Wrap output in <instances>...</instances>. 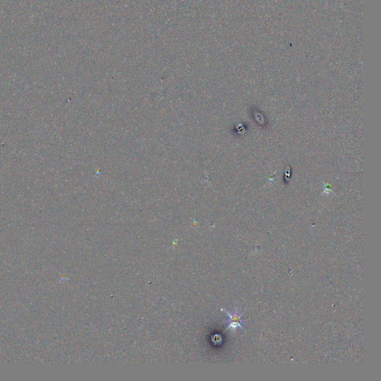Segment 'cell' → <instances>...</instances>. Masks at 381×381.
<instances>
[{"mask_svg":"<svg viewBox=\"0 0 381 381\" xmlns=\"http://www.w3.org/2000/svg\"><path fill=\"white\" fill-rule=\"evenodd\" d=\"M222 312H225L228 315V326L227 330H231L232 331H235L237 329H243V320L242 319V315L239 314V310L238 308L234 310L233 312H229L226 310L222 309Z\"/></svg>","mask_w":381,"mask_h":381,"instance_id":"cell-1","label":"cell"}]
</instances>
